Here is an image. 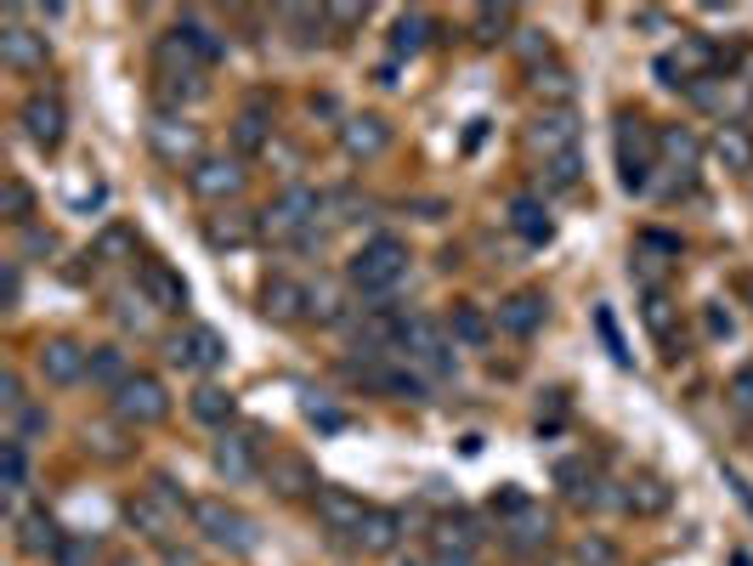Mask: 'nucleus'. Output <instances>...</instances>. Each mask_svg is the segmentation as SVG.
Instances as JSON below:
<instances>
[{
  "instance_id": "1",
  "label": "nucleus",
  "mask_w": 753,
  "mask_h": 566,
  "mask_svg": "<svg viewBox=\"0 0 753 566\" xmlns=\"http://www.w3.org/2000/svg\"><path fill=\"white\" fill-rule=\"evenodd\" d=\"M346 277H352V290H357L363 301L386 306V301L402 290V277H408V244L391 239V232H380V239H368V244L352 255Z\"/></svg>"
},
{
  "instance_id": "2",
  "label": "nucleus",
  "mask_w": 753,
  "mask_h": 566,
  "mask_svg": "<svg viewBox=\"0 0 753 566\" xmlns=\"http://www.w3.org/2000/svg\"><path fill=\"white\" fill-rule=\"evenodd\" d=\"M419 374H431V380H453L459 374V357H453V335L448 323L426 317V312H408L402 317V346H397Z\"/></svg>"
},
{
  "instance_id": "3",
  "label": "nucleus",
  "mask_w": 753,
  "mask_h": 566,
  "mask_svg": "<svg viewBox=\"0 0 753 566\" xmlns=\"http://www.w3.org/2000/svg\"><path fill=\"white\" fill-rule=\"evenodd\" d=\"M323 210H328V193H317V187H306V181H290L284 193L261 210V232L278 239V244H301Z\"/></svg>"
},
{
  "instance_id": "4",
  "label": "nucleus",
  "mask_w": 753,
  "mask_h": 566,
  "mask_svg": "<svg viewBox=\"0 0 753 566\" xmlns=\"http://www.w3.org/2000/svg\"><path fill=\"white\" fill-rule=\"evenodd\" d=\"M611 148H618V176L624 193H651V159H657V130L640 114H624L611 130Z\"/></svg>"
},
{
  "instance_id": "5",
  "label": "nucleus",
  "mask_w": 753,
  "mask_h": 566,
  "mask_svg": "<svg viewBox=\"0 0 753 566\" xmlns=\"http://www.w3.org/2000/svg\"><path fill=\"white\" fill-rule=\"evenodd\" d=\"M181 510H194L187 504L165 476H154V488L148 493H136L130 504H125V515H130V527L143 533V538H154V544H165L170 533H176V522H181Z\"/></svg>"
},
{
  "instance_id": "6",
  "label": "nucleus",
  "mask_w": 753,
  "mask_h": 566,
  "mask_svg": "<svg viewBox=\"0 0 753 566\" xmlns=\"http://www.w3.org/2000/svg\"><path fill=\"white\" fill-rule=\"evenodd\" d=\"M194 522H199V533H205L210 544H221V549H232V555H250V549L261 544L250 515L232 510V504H221V499H199V504H194Z\"/></svg>"
},
{
  "instance_id": "7",
  "label": "nucleus",
  "mask_w": 753,
  "mask_h": 566,
  "mask_svg": "<svg viewBox=\"0 0 753 566\" xmlns=\"http://www.w3.org/2000/svg\"><path fill=\"white\" fill-rule=\"evenodd\" d=\"M114 419L130 424V431H148V424L170 419V397L154 374H130V380L114 391Z\"/></svg>"
},
{
  "instance_id": "8",
  "label": "nucleus",
  "mask_w": 753,
  "mask_h": 566,
  "mask_svg": "<svg viewBox=\"0 0 753 566\" xmlns=\"http://www.w3.org/2000/svg\"><path fill=\"white\" fill-rule=\"evenodd\" d=\"M148 148H154L165 165H187V170H194V165L205 159V130L187 119V114H154Z\"/></svg>"
},
{
  "instance_id": "9",
  "label": "nucleus",
  "mask_w": 753,
  "mask_h": 566,
  "mask_svg": "<svg viewBox=\"0 0 753 566\" xmlns=\"http://www.w3.org/2000/svg\"><path fill=\"white\" fill-rule=\"evenodd\" d=\"M165 357H170V368H181V374H210V368L227 363V340L216 335V328L194 323V328H181V335H170Z\"/></svg>"
},
{
  "instance_id": "10",
  "label": "nucleus",
  "mask_w": 753,
  "mask_h": 566,
  "mask_svg": "<svg viewBox=\"0 0 753 566\" xmlns=\"http://www.w3.org/2000/svg\"><path fill=\"white\" fill-rule=\"evenodd\" d=\"M527 148L538 159L578 154V108H538L533 125H527Z\"/></svg>"
},
{
  "instance_id": "11",
  "label": "nucleus",
  "mask_w": 753,
  "mask_h": 566,
  "mask_svg": "<svg viewBox=\"0 0 753 566\" xmlns=\"http://www.w3.org/2000/svg\"><path fill=\"white\" fill-rule=\"evenodd\" d=\"M18 125H23V136L34 142L40 154L63 148V136H69V114H63V103L52 97V91H34V97L18 108Z\"/></svg>"
},
{
  "instance_id": "12",
  "label": "nucleus",
  "mask_w": 753,
  "mask_h": 566,
  "mask_svg": "<svg viewBox=\"0 0 753 566\" xmlns=\"http://www.w3.org/2000/svg\"><path fill=\"white\" fill-rule=\"evenodd\" d=\"M187 187L205 199V205H227L244 193V159H221V154H205L194 170H187Z\"/></svg>"
},
{
  "instance_id": "13",
  "label": "nucleus",
  "mask_w": 753,
  "mask_h": 566,
  "mask_svg": "<svg viewBox=\"0 0 753 566\" xmlns=\"http://www.w3.org/2000/svg\"><path fill=\"white\" fill-rule=\"evenodd\" d=\"M34 368L45 386H80L91 374V352L74 346V340H40L34 346Z\"/></svg>"
},
{
  "instance_id": "14",
  "label": "nucleus",
  "mask_w": 753,
  "mask_h": 566,
  "mask_svg": "<svg viewBox=\"0 0 753 566\" xmlns=\"http://www.w3.org/2000/svg\"><path fill=\"white\" fill-rule=\"evenodd\" d=\"M261 437L255 431H244V437H227L221 431V442H216V476L227 482V488H244V482H255L261 476Z\"/></svg>"
},
{
  "instance_id": "15",
  "label": "nucleus",
  "mask_w": 753,
  "mask_h": 566,
  "mask_svg": "<svg viewBox=\"0 0 753 566\" xmlns=\"http://www.w3.org/2000/svg\"><path fill=\"white\" fill-rule=\"evenodd\" d=\"M544 317H550V301L538 290H515L510 301H499L493 328H504V335H515V340H533L538 328H544Z\"/></svg>"
},
{
  "instance_id": "16",
  "label": "nucleus",
  "mask_w": 753,
  "mask_h": 566,
  "mask_svg": "<svg viewBox=\"0 0 753 566\" xmlns=\"http://www.w3.org/2000/svg\"><path fill=\"white\" fill-rule=\"evenodd\" d=\"M0 63L18 69V74H40V69H45V34L23 29V23L7 12V29H0Z\"/></svg>"
},
{
  "instance_id": "17",
  "label": "nucleus",
  "mask_w": 753,
  "mask_h": 566,
  "mask_svg": "<svg viewBox=\"0 0 753 566\" xmlns=\"http://www.w3.org/2000/svg\"><path fill=\"white\" fill-rule=\"evenodd\" d=\"M306 306H312V290H306L301 277L278 272V277L261 283V312H266L272 323H295V317H306Z\"/></svg>"
},
{
  "instance_id": "18",
  "label": "nucleus",
  "mask_w": 753,
  "mask_h": 566,
  "mask_svg": "<svg viewBox=\"0 0 753 566\" xmlns=\"http://www.w3.org/2000/svg\"><path fill=\"white\" fill-rule=\"evenodd\" d=\"M341 148H346V159H380L391 148V125L380 114H352L341 125Z\"/></svg>"
},
{
  "instance_id": "19",
  "label": "nucleus",
  "mask_w": 753,
  "mask_h": 566,
  "mask_svg": "<svg viewBox=\"0 0 753 566\" xmlns=\"http://www.w3.org/2000/svg\"><path fill=\"white\" fill-rule=\"evenodd\" d=\"M312 499H317V522H323L328 533H357L363 515H368V504H363L352 488H317Z\"/></svg>"
},
{
  "instance_id": "20",
  "label": "nucleus",
  "mask_w": 753,
  "mask_h": 566,
  "mask_svg": "<svg viewBox=\"0 0 753 566\" xmlns=\"http://www.w3.org/2000/svg\"><path fill=\"white\" fill-rule=\"evenodd\" d=\"M18 549L23 555H34V560H57V549H63V533H57V522L45 510H29V515H18Z\"/></svg>"
},
{
  "instance_id": "21",
  "label": "nucleus",
  "mask_w": 753,
  "mask_h": 566,
  "mask_svg": "<svg viewBox=\"0 0 753 566\" xmlns=\"http://www.w3.org/2000/svg\"><path fill=\"white\" fill-rule=\"evenodd\" d=\"M352 538H357L363 555H391V549L402 544V515H397V510H368L363 527H357Z\"/></svg>"
},
{
  "instance_id": "22",
  "label": "nucleus",
  "mask_w": 753,
  "mask_h": 566,
  "mask_svg": "<svg viewBox=\"0 0 753 566\" xmlns=\"http://www.w3.org/2000/svg\"><path fill=\"white\" fill-rule=\"evenodd\" d=\"M477 549H482V533L442 527V533L431 538V560H426V566H477Z\"/></svg>"
},
{
  "instance_id": "23",
  "label": "nucleus",
  "mask_w": 753,
  "mask_h": 566,
  "mask_svg": "<svg viewBox=\"0 0 753 566\" xmlns=\"http://www.w3.org/2000/svg\"><path fill=\"white\" fill-rule=\"evenodd\" d=\"M510 227L522 232L527 244H550V239H555V221H550L544 199H533V193H515V199H510Z\"/></svg>"
},
{
  "instance_id": "24",
  "label": "nucleus",
  "mask_w": 753,
  "mask_h": 566,
  "mask_svg": "<svg viewBox=\"0 0 753 566\" xmlns=\"http://www.w3.org/2000/svg\"><path fill=\"white\" fill-rule=\"evenodd\" d=\"M143 295H148L159 312H181V306H187V283H181L165 261H143Z\"/></svg>"
},
{
  "instance_id": "25",
  "label": "nucleus",
  "mask_w": 753,
  "mask_h": 566,
  "mask_svg": "<svg viewBox=\"0 0 753 566\" xmlns=\"http://www.w3.org/2000/svg\"><path fill=\"white\" fill-rule=\"evenodd\" d=\"M448 335H453V346H464V352H482V346L493 340V317H488L482 306H453V312H448Z\"/></svg>"
},
{
  "instance_id": "26",
  "label": "nucleus",
  "mask_w": 753,
  "mask_h": 566,
  "mask_svg": "<svg viewBox=\"0 0 753 566\" xmlns=\"http://www.w3.org/2000/svg\"><path fill=\"white\" fill-rule=\"evenodd\" d=\"M255 227L261 221H250V216H210L205 221V244L210 250H244L255 239Z\"/></svg>"
},
{
  "instance_id": "27",
  "label": "nucleus",
  "mask_w": 753,
  "mask_h": 566,
  "mask_svg": "<svg viewBox=\"0 0 753 566\" xmlns=\"http://www.w3.org/2000/svg\"><path fill=\"white\" fill-rule=\"evenodd\" d=\"M85 380L103 386V391H119L130 380V357L119 346H97V352H91V374H85Z\"/></svg>"
},
{
  "instance_id": "28",
  "label": "nucleus",
  "mask_w": 753,
  "mask_h": 566,
  "mask_svg": "<svg viewBox=\"0 0 753 566\" xmlns=\"http://www.w3.org/2000/svg\"><path fill=\"white\" fill-rule=\"evenodd\" d=\"M426 40H431V18L426 12H402L391 23V57H419V52H426Z\"/></svg>"
},
{
  "instance_id": "29",
  "label": "nucleus",
  "mask_w": 753,
  "mask_h": 566,
  "mask_svg": "<svg viewBox=\"0 0 753 566\" xmlns=\"http://www.w3.org/2000/svg\"><path fill=\"white\" fill-rule=\"evenodd\" d=\"M29 488V448L7 437V448H0V493H7V504H18Z\"/></svg>"
},
{
  "instance_id": "30",
  "label": "nucleus",
  "mask_w": 753,
  "mask_h": 566,
  "mask_svg": "<svg viewBox=\"0 0 753 566\" xmlns=\"http://www.w3.org/2000/svg\"><path fill=\"white\" fill-rule=\"evenodd\" d=\"M533 91H538V103L544 108H573V91H578V80L567 74V69H533Z\"/></svg>"
},
{
  "instance_id": "31",
  "label": "nucleus",
  "mask_w": 753,
  "mask_h": 566,
  "mask_svg": "<svg viewBox=\"0 0 753 566\" xmlns=\"http://www.w3.org/2000/svg\"><path fill=\"white\" fill-rule=\"evenodd\" d=\"M714 159H720L725 170H753V136H747L742 125H720V136H714Z\"/></svg>"
},
{
  "instance_id": "32",
  "label": "nucleus",
  "mask_w": 753,
  "mask_h": 566,
  "mask_svg": "<svg viewBox=\"0 0 753 566\" xmlns=\"http://www.w3.org/2000/svg\"><path fill=\"white\" fill-rule=\"evenodd\" d=\"M176 34H181L187 45H194V52H199V63H205V69L227 57V40H221V34H216L210 23H199V18H181V23H176Z\"/></svg>"
},
{
  "instance_id": "33",
  "label": "nucleus",
  "mask_w": 753,
  "mask_h": 566,
  "mask_svg": "<svg viewBox=\"0 0 753 566\" xmlns=\"http://www.w3.org/2000/svg\"><path fill=\"white\" fill-rule=\"evenodd\" d=\"M272 488L284 493V499H295V493H317L323 482L312 476V470H306L301 459H272Z\"/></svg>"
},
{
  "instance_id": "34",
  "label": "nucleus",
  "mask_w": 753,
  "mask_h": 566,
  "mask_svg": "<svg viewBox=\"0 0 753 566\" xmlns=\"http://www.w3.org/2000/svg\"><path fill=\"white\" fill-rule=\"evenodd\" d=\"M657 154H669V159L691 176V165H697V154H702V142H697L686 125H669V130H657Z\"/></svg>"
},
{
  "instance_id": "35",
  "label": "nucleus",
  "mask_w": 753,
  "mask_h": 566,
  "mask_svg": "<svg viewBox=\"0 0 753 566\" xmlns=\"http://www.w3.org/2000/svg\"><path fill=\"white\" fill-rule=\"evenodd\" d=\"M187 408H194V419H199V424H227L239 402H232V391H221V386H199Z\"/></svg>"
},
{
  "instance_id": "36",
  "label": "nucleus",
  "mask_w": 753,
  "mask_h": 566,
  "mask_svg": "<svg viewBox=\"0 0 753 566\" xmlns=\"http://www.w3.org/2000/svg\"><path fill=\"white\" fill-rule=\"evenodd\" d=\"M266 142H272V125H266V114L244 108L239 119H232V148H239V154H261Z\"/></svg>"
},
{
  "instance_id": "37",
  "label": "nucleus",
  "mask_w": 753,
  "mask_h": 566,
  "mask_svg": "<svg viewBox=\"0 0 753 566\" xmlns=\"http://www.w3.org/2000/svg\"><path fill=\"white\" fill-rule=\"evenodd\" d=\"M306 317H312V323H323V328H335V323L346 317V295H341V283H312V306H306Z\"/></svg>"
},
{
  "instance_id": "38",
  "label": "nucleus",
  "mask_w": 753,
  "mask_h": 566,
  "mask_svg": "<svg viewBox=\"0 0 753 566\" xmlns=\"http://www.w3.org/2000/svg\"><path fill=\"white\" fill-rule=\"evenodd\" d=\"M0 216H7L18 232H23V227H29V216H34V193H29V187H23L18 176L0 181Z\"/></svg>"
},
{
  "instance_id": "39",
  "label": "nucleus",
  "mask_w": 753,
  "mask_h": 566,
  "mask_svg": "<svg viewBox=\"0 0 753 566\" xmlns=\"http://www.w3.org/2000/svg\"><path fill=\"white\" fill-rule=\"evenodd\" d=\"M624 510H635V515H657V510H669V488L657 482V476H640V482H629Z\"/></svg>"
},
{
  "instance_id": "40",
  "label": "nucleus",
  "mask_w": 753,
  "mask_h": 566,
  "mask_svg": "<svg viewBox=\"0 0 753 566\" xmlns=\"http://www.w3.org/2000/svg\"><path fill=\"white\" fill-rule=\"evenodd\" d=\"M544 187H550V193H573V187L584 181V159L578 154H561V159H544Z\"/></svg>"
},
{
  "instance_id": "41",
  "label": "nucleus",
  "mask_w": 753,
  "mask_h": 566,
  "mask_svg": "<svg viewBox=\"0 0 753 566\" xmlns=\"http://www.w3.org/2000/svg\"><path fill=\"white\" fill-rule=\"evenodd\" d=\"M629 277L640 283V290H646V295H657V290H663V277H669V261H663V255H651V250H640V244H635V255H629Z\"/></svg>"
},
{
  "instance_id": "42",
  "label": "nucleus",
  "mask_w": 753,
  "mask_h": 566,
  "mask_svg": "<svg viewBox=\"0 0 753 566\" xmlns=\"http://www.w3.org/2000/svg\"><path fill=\"white\" fill-rule=\"evenodd\" d=\"M510 544H515V549H538V544H550V522H544L538 510H515Z\"/></svg>"
},
{
  "instance_id": "43",
  "label": "nucleus",
  "mask_w": 753,
  "mask_h": 566,
  "mask_svg": "<svg viewBox=\"0 0 753 566\" xmlns=\"http://www.w3.org/2000/svg\"><path fill=\"white\" fill-rule=\"evenodd\" d=\"M97 261H125V255H136V232L130 227H103L97 232V250H91Z\"/></svg>"
},
{
  "instance_id": "44",
  "label": "nucleus",
  "mask_w": 753,
  "mask_h": 566,
  "mask_svg": "<svg viewBox=\"0 0 753 566\" xmlns=\"http://www.w3.org/2000/svg\"><path fill=\"white\" fill-rule=\"evenodd\" d=\"M674 63H680V74L686 80H697V69H709L714 63V45L702 40V34H691V40H680V52H669Z\"/></svg>"
},
{
  "instance_id": "45",
  "label": "nucleus",
  "mask_w": 753,
  "mask_h": 566,
  "mask_svg": "<svg viewBox=\"0 0 753 566\" xmlns=\"http://www.w3.org/2000/svg\"><path fill=\"white\" fill-rule=\"evenodd\" d=\"M40 431H45V408H34V402H29L23 413H12V419H7V437H12V442H23V448H29V437H40Z\"/></svg>"
},
{
  "instance_id": "46",
  "label": "nucleus",
  "mask_w": 753,
  "mask_h": 566,
  "mask_svg": "<svg viewBox=\"0 0 753 566\" xmlns=\"http://www.w3.org/2000/svg\"><path fill=\"white\" fill-rule=\"evenodd\" d=\"M646 328H651L657 340H669V335H674V306H669L663 295H646Z\"/></svg>"
},
{
  "instance_id": "47",
  "label": "nucleus",
  "mask_w": 753,
  "mask_h": 566,
  "mask_svg": "<svg viewBox=\"0 0 753 566\" xmlns=\"http://www.w3.org/2000/svg\"><path fill=\"white\" fill-rule=\"evenodd\" d=\"M0 408H7V419L29 408V397H23V380H18V368H7V374H0Z\"/></svg>"
},
{
  "instance_id": "48",
  "label": "nucleus",
  "mask_w": 753,
  "mask_h": 566,
  "mask_svg": "<svg viewBox=\"0 0 753 566\" xmlns=\"http://www.w3.org/2000/svg\"><path fill=\"white\" fill-rule=\"evenodd\" d=\"M18 239H23V255H52L57 250V232L52 227H34V221L18 232Z\"/></svg>"
},
{
  "instance_id": "49",
  "label": "nucleus",
  "mask_w": 753,
  "mask_h": 566,
  "mask_svg": "<svg viewBox=\"0 0 753 566\" xmlns=\"http://www.w3.org/2000/svg\"><path fill=\"white\" fill-rule=\"evenodd\" d=\"M0 301H7V312H18V301H23V266L18 261L0 266Z\"/></svg>"
},
{
  "instance_id": "50",
  "label": "nucleus",
  "mask_w": 753,
  "mask_h": 566,
  "mask_svg": "<svg viewBox=\"0 0 753 566\" xmlns=\"http://www.w3.org/2000/svg\"><path fill=\"white\" fill-rule=\"evenodd\" d=\"M595 328H600V340H606L611 363H629V352H624V340H618V323H611V312H606V306L595 312Z\"/></svg>"
},
{
  "instance_id": "51",
  "label": "nucleus",
  "mask_w": 753,
  "mask_h": 566,
  "mask_svg": "<svg viewBox=\"0 0 753 566\" xmlns=\"http://www.w3.org/2000/svg\"><path fill=\"white\" fill-rule=\"evenodd\" d=\"M504 23H510V12H504V7H482V12H477V40H499V34H504Z\"/></svg>"
},
{
  "instance_id": "52",
  "label": "nucleus",
  "mask_w": 753,
  "mask_h": 566,
  "mask_svg": "<svg viewBox=\"0 0 753 566\" xmlns=\"http://www.w3.org/2000/svg\"><path fill=\"white\" fill-rule=\"evenodd\" d=\"M651 74H657V85H669V91H680V85H691V80L680 74V63H674V57H657V63H651Z\"/></svg>"
},
{
  "instance_id": "53",
  "label": "nucleus",
  "mask_w": 753,
  "mask_h": 566,
  "mask_svg": "<svg viewBox=\"0 0 753 566\" xmlns=\"http://www.w3.org/2000/svg\"><path fill=\"white\" fill-rule=\"evenodd\" d=\"M731 402H736L742 413H753V368H742L736 380H731Z\"/></svg>"
},
{
  "instance_id": "54",
  "label": "nucleus",
  "mask_w": 753,
  "mask_h": 566,
  "mask_svg": "<svg viewBox=\"0 0 753 566\" xmlns=\"http://www.w3.org/2000/svg\"><path fill=\"white\" fill-rule=\"evenodd\" d=\"M578 555H584V566H611V544L606 538H584Z\"/></svg>"
},
{
  "instance_id": "55",
  "label": "nucleus",
  "mask_w": 753,
  "mask_h": 566,
  "mask_svg": "<svg viewBox=\"0 0 753 566\" xmlns=\"http://www.w3.org/2000/svg\"><path fill=\"white\" fill-rule=\"evenodd\" d=\"M702 328H709V335L720 340V335H731V312H720V306H709L702 312Z\"/></svg>"
},
{
  "instance_id": "56",
  "label": "nucleus",
  "mask_w": 753,
  "mask_h": 566,
  "mask_svg": "<svg viewBox=\"0 0 753 566\" xmlns=\"http://www.w3.org/2000/svg\"><path fill=\"white\" fill-rule=\"evenodd\" d=\"M515 52H522V57H538V52H550V45L538 40V29H522V34H515Z\"/></svg>"
},
{
  "instance_id": "57",
  "label": "nucleus",
  "mask_w": 753,
  "mask_h": 566,
  "mask_svg": "<svg viewBox=\"0 0 753 566\" xmlns=\"http://www.w3.org/2000/svg\"><path fill=\"white\" fill-rule=\"evenodd\" d=\"M57 566H85V544H80V538H63V549H57Z\"/></svg>"
},
{
  "instance_id": "58",
  "label": "nucleus",
  "mask_w": 753,
  "mask_h": 566,
  "mask_svg": "<svg viewBox=\"0 0 753 566\" xmlns=\"http://www.w3.org/2000/svg\"><path fill=\"white\" fill-rule=\"evenodd\" d=\"M368 12L363 7H328V23H341V29H352V23H363Z\"/></svg>"
},
{
  "instance_id": "59",
  "label": "nucleus",
  "mask_w": 753,
  "mask_h": 566,
  "mask_svg": "<svg viewBox=\"0 0 753 566\" xmlns=\"http://www.w3.org/2000/svg\"><path fill=\"white\" fill-rule=\"evenodd\" d=\"M91 442H97V453H108V459H119V453H125V442H119L114 431H91Z\"/></svg>"
}]
</instances>
